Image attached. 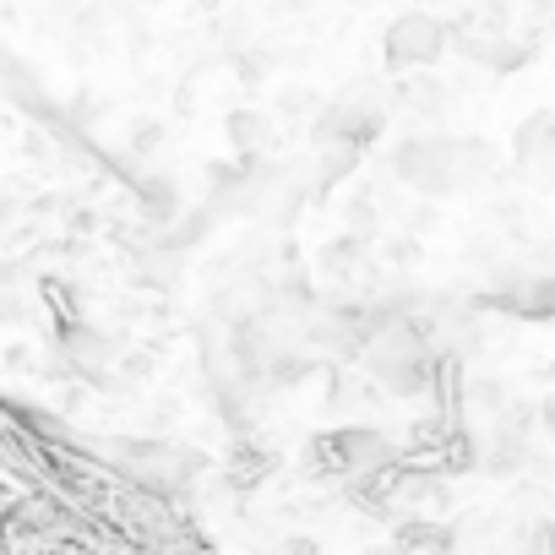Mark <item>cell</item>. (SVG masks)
Wrapping results in <instances>:
<instances>
[{
  "label": "cell",
  "mask_w": 555,
  "mask_h": 555,
  "mask_svg": "<svg viewBox=\"0 0 555 555\" xmlns=\"http://www.w3.org/2000/svg\"><path fill=\"white\" fill-rule=\"evenodd\" d=\"M392 175L420 196H463L495 180V153L479 137H441L420 131L392 147Z\"/></svg>",
  "instance_id": "6da1fadb"
},
{
  "label": "cell",
  "mask_w": 555,
  "mask_h": 555,
  "mask_svg": "<svg viewBox=\"0 0 555 555\" xmlns=\"http://www.w3.org/2000/svg\"><path fill=\"white\" fill-rule=\"evenodd\" d=\"M392 463V441L382 430H327L311 447V468L327 479H371Z\"/></svg>",
  "instance_id": "7a4b0ae2"
},
{
  "label": "cell",
  "mask_w": 555,
  "mask_h": 555,
  "mask_svg": "<svg viewBox=\"0 0 555 555\" xmlns=\"http://www.w3.org/2000/svg\"><path fill=\"white\" fill-rule=\"evenodd\" d=\"M387 93L371 88V82H354L338 104H327L317 115V142H349V147H365L382 126H387Z\"/></svg>",
  "instance_id": "3957f363"
},
{
  "label": "cell",
  "mask_w": 555,
  "mask_h": 555,
  "mask_svg": "<svg viewBox=\"0 0 555 555\" xmlns=\"http://www.w3.org/2000/svg\"><path fill=\"white\" fill-rule=\"evenodd\" d=\"M447 23L441 17H430V12H403L392 28H387V39H382V55H387V66L392 72H430L441 55H447Z\"/></svg>",
  "instance_id": "277c9868"
},
{
  "label": "cell",
  "mask_w": 555,
  "mask_h": 555,
  "mask_svg": "<svg viewBox=\"0 0 555 555\" xmlns=\"http://www.w3.org/2000/svg\"><path fill=\"white\" fill-rule=\"evenodd\" d=\"M512 164L528 175V180H550L555 169V109H539L517 126L512 137Z\"/></svg>",
  "instance_id": "5b68a950"
},
{
  "label": "cell",
  "mask_w": 555,
  "mask_h": 555,
  "mask_svg": "<svg viewBox=\"0 0 555 555\" xmlns=\"http://www.w3.org/2000/svg\"><path fill=\"white\" fill-rule=\"evenodd\" d=\"M387 104H398L409 120H441L447 115V104H452V93H447V82H436V77H409V82H398V93L387 99Z\"/></svg>",
  "instance_id": "8992f818"
},
{
  "label": "cell",
  "mask_w": 555,
  "mask_h": 555,
  "mask_svg": "<svg viewBox=\"0 0 555 555\" xmlns=\"http://www.w3.org/2000/svg\"><path fill=\"white\" fill-rule=\"evenodd\" d=\"M229 126H234V142H240V147H261V142H267V120H261V115H234Z\"/></svg>",
  "instance_id": "52a82bcc"
},
{
  "label": "cell",
  "mask_w": 555,
  "mask_h": 555,
  "mask_svg": "<svg viewBox=\"0 0 555 555\" xmlns=\"http://www.w3.org/2000/svg\"><path fill=\"white\" fill-rule=\"evenodd\" d=\"M533 425H539V430H544V436L555 441V398H544V403L533 409Z\"/></svg>",
  "instance_id": "ba28073f"
},
{
  "label": "cell",
  "mask_w": 555,
  "mask_h": 555,
  "mask_svg": "<svg viewBox=\"0 0 555 555\" xmlns=\"http://www.w3.org/2000/svg\"><path fill=\"white\" fill-rule=\"evenodd\" d=\"M272 555H317V544H311V539H284Z\"/></svg>",
  "instance_id": "9c48e42d"
},
{
  "label": "cell",
  "mask_w": 555,
  "mask_h": 555,
  "mask_svg": "<svg viewBox=\"0 0 555 555\" xmlns=\"http://www.w3.org/2000/svg\"><path fill=\"white\" fill-rule=\"evenodd\" d=\"M7 212H12V202H0V223H7Z\"/></svg>",
  "instance_id": "30bf717a"
},
{
  "label": "cell",
  "mask_w": 555,
  "mask_h": 555,
  "mask_svg": "<svg viewBox=\"0 0 555 555\" xmlns=\"http://www.w3.org/2000/svg\"><path fill=\"white\" fill-rule=\"evenodd\" d=\"M550 180H555V169H550Z\"/></svg>",
  "instance_id": "8fae6325"
}]
</instances>
